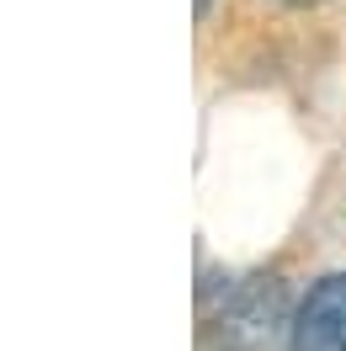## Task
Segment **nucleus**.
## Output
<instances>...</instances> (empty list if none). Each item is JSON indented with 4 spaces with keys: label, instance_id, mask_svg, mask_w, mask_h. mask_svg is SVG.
Segmentation results:
<instances>
[{
    "label": "nucleus",
    "instance_id": "1",
    "mask_svg": "<svg viewBox=\"0 0 346 351\" xmlns=\"http://www.w3.org/2000/svg\"><path fill=\"white\" fill-rule=\"evenodd\" d=\"M288 330H293V319H288L282 282L277 277H251L203 325V351H277Z\"/></svg>",
    "mask_w": 346,
    "mask_h": 351
},
{
    "label": "nucleus",
    "instance_id": "2",
    "mask_svg": "<svg viewBox=\"0 0 346 351\" xmlns=\"http://www.w3.org/2000/svg\"><path fill=\"white\" fill-rule=\"evenodd\" d=\"M288 351H346V271H325L293 308Z\"/></svg>",
    "mask_w": 346,
    "mask_h": 351
},
{
    "label": "nucleus",
    "instance_id": "3",
    "mask_svg": "<svg viewBox=\"0 0 346 351\" xmlns=\"http://www.w3.org/2000/svg\"><path fill=\"white\" fill-rule=\"evenodd\" d=\"M208 5H214V0H197V16H208Z\"/></svg>",
    "mask_w": 346,
    "mask_h": 351
},
{
    "label": "nucleus",
    "instance_id": "4",
    "mask_svg": "<svg viewBox=\"0 0 346 351\" xmlns=\"http://www.w3.org/2000/svg\"><path fill=\"white\" fill-rule=\"evenodd\" d=\"M282 5H314V0H282Z\"/></svg>",
    "mask_w": 346,
    "mask_h": 351
}]
</instances>
